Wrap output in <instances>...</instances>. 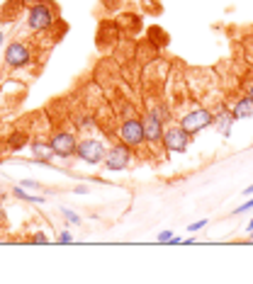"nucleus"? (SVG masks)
<instances>
[{"mask_svg": "<svg viewBox=\"0 0 253 284\" xmlns=\"http://www.w3.org/2000/svg\"><path fill=\"white\" fill-rule=\"evenodd\" d=\"M56 22V10L49 3H34L27 10V27L32 32H46Z\"/></svg>", "mask_w": 253, "mask_h": 284, "instance_id": "obj_1", "label": "nucleus"}, {"mask_svg": "<svg viewBox=\"0 0 253 284\" xmlns=\"http://www.w3.org/2000/svg\"><path fill=\"white\" fill-rule=\"evenodd\" d=\"M58 243H73V236H71V231H61V233H58Z\"/></svg>", "mask_w": 253, "mask_h": 284, "instance_id": "obj_19", "label": "nucleus"}, {"mask_svg": "<svg viewBox=\"0 0 253 284\" xmlns=\"http://www.w3.org/2000/svg\"><path fill=\"white\" fill-rule=\"evenodd\" d=\"M102 165L110 173H122V170H126L132 165V146H126V144H122L117 138V144H114L112 149H107V153H105Z\"/></svg>", "mask_w": 253, "mask_h": 284, "instance_id": "obj_5", "label": "nucleus"}, {"mask_svg": "<svg viewBox=\"0 0 253 284\" xmlns=\"http://www.w3.org/2000/svg\"><path fill=\"white\" fill-rule=\"evenodd\" d=\"M246 95H248V97H251V100H253V81L248 83V85H246Z\"/></svg>", "mask_w": 253, "mask_h": 284, "instance_id": "obj_24", "label": "nucleus"}, {"mask_svg": "<svg viewBox=\"0 0 253 284\" xmlns=\"http://www.w3.org/2000/svg\"><path fill=\"white\" fill-rule=\"evenodd\" d=\"M10 192H13V197L22 199V202H29V204H42L44 202V197H34V194L25 192V187H22V185H15V187H10Z\"/></svg>", "mask_w": 253, "mask_h": 284, "instance_id": "obj_15", "label": "nucleus"}, {"mask_svg": "<svg viewBox=\"0 0 253 284\" xmlns=\"http://www.w3.org/2000/svg\"><path fill=\"white\" fill-rule=\"evenodd\" d=\"M61 214H64V219H69L71 224H81V217H78L76 211H71V209H66V206H61Z\"/></svg>", "mask_w": 253, "mask_h": 284, "instance_id": "obj_16", "label": "nucleus"}, {"mask_svg": "<svg viewBox=\"0 0 253 284\" xmlns=\"http://www.w3.org/2000/svg\"><path fill=\"white\" fill-rule=\"evenodd\" d=\"M32 243H39V245L49 243V236H44V233H34V236H32Z\"/></svg>", "mask_w": 253, "mask_h": 284, "instance_id": "obj_21", "label": "nucleus"}, {"mask_svg": "<svg viewBox=\"0 0 253 284\" xmlns=\"http://www.w3.org/2000/svg\"><path fill=\"white\" fill-rule=\"evenodd\" d=\"M246 231H248V233H251V231H253V219H251V221H248V226H246Z\"/></svg>", "mask_w": 253, "mask_h": 284, "instance_id": "obj_26", "label": "nucleus"}, {"mask_svg": "<svg viewBox=\"0 0 253 284\" xmlns=\"http://www.w3.org/2000/svg\"><path fill=\"white\" fill-rule=\"evenodd\" d=\"M34 56V49L29 46L27 41H10V46L5 49V66L8 68H22L27 66Z\"/></svg>", "mask_w": 253, "mask_h": 284, "instance_id": "obj_8", "label": "nucleus"}, {"mask_svg": "<svg viewBox=\"0 0 253 284\" xmlns=\"http://www.w3.org/2000/svg\"><path fill=\"white\" fill-rule=\"evenodd\" d=\"M117 138L126 144V146H132V149H137L144 144V126H141V117H129V119H122L119 124V129H117Z\"/></svg>", "mask_w": 253, "mask_h": 284, "instance_id": "obj_7", "label": "nucleus"}, {"mask_svg": "<svg viewBox=\"0 0 253 284\" xmlns=\"http://www.w3.org/2000/svg\"><path fill=\"white\" fill-rule=\"evenodd\" d=\"M205 226H207V219H200V221H195V224H190V226H187V231H193V233H195V231L205 229Z\"/></svg>", "mask_w": 253, "mask_h": 284, "instance_id": "obj_20", "label": "nucleus"}, {"mask_svg": "<svg viewBox=\"0 0 253 284\" xmlns=\"http://www.w3.org/2000/svg\"><path fill=\"white\" fill-rule=\"evenodd\" d=\"M212 119H214V114H212L210 107H193L190 112H185L183 117H180V126H183L187 134H200V131H205L207 126H212Z\"/></svg>", "mask_w": 253, "mask_h": 284, "instance_id": "obj_4", "label": "nucleus"}, {"mask_svg": "<svg viewBox=\"0 0 253 284\" xmlns=\"http://www.w3.org/2000/svg\"><path fill=\"white\" fill-rule=\"evenodd\" d=\"M243 194H253V185H251V187H246V189H243Z\"/></svg>", "mask_w": 253, "mask_h": 284, "instance_id": "obj_25", "label": "nucleus"}, {"mask_svg": "<svg viewBox=\"0 0 253 284\" xmlns=\"http://www.w3.org/2000/svg\"><path fill=\"white\" fill-rule=\"evenodd\" d=\"M49 146L54 151V158L58 161H69L76 156V149H78V136L76 131H69V129H56L51 138H49Z\"/></svg>", "mask_w": 253, "mask_h": 284, "instance_id": "obj_2", "label": "nucleus"}, {"mask_svg": "<svg viewBox=\"0 0 253 284\" xmlns=\"http://www.w3.org/2000/svg\"><path fill=\"white\" fill-rule=\"evenodd\" d=\"M27 144H29V136L25 131H13V134L8 136V141H5V149L10 151V153H15V151H22Z\"/></svg>", "mask_w": 253, "mask_h": 284, "instance_id": "obj_14", "label": "nucleus"}, {"mask_svg": "<svg viewBox=\"0 0 253 284\" xmlns=\"http://www.w3.org/2000/svg\"><path fill=\"white\" fill-rule=\"evenodd\" d=\"M0 197H3V189H0Z\"/></svg>", "mask_w": 253, "mask_h": 284, "instance_id": "obj_29", "label": "nucleus"}, {"mask_svg": "<svg viewBox=\"0 0 253 284\" xmlns=\"http://www.w3.org/2000/svg\"><path fill=\"white\" fill-rule=\"evenodd\" d=\"M105 153H107V146H105V141H100V138H93V136H88L83 141H78V149H76V158H81L83 163L88 165H98V163L105 161Z\"/></svg>", "mask_w": 253, "mask_h": 284, "instance_id": "obj_6", "label": "nucleus"}, {"mask_svg": "<svg viewBox=\"0 0 253 284\" xmlns=\"http://www.w3.org/2000/svg\"><path fill=\"white\" fill-rule=\"evenodd\" d=\"M73 192H76V194H88V192H90V187H88V185H78V187L73 189Z\"/></svg>", "mask_w": 253, "mask_h": 284, "instance_id": "obj_23", "label": "nucleus"}, {"mask_svg": "<svg viewBox=\"0 0 253 284\" xmlns=\"http://www.w3.org/2000/svg\"><path fill=\"white\" fill-rule=\"evenodd\" d=\"M251 209H253V194H251V199H248V202H243L239 209H234V217H239V214H246V211H251Z\"/></svg>", "mask_w": 253, "mask_h": 284, "instance_id": "obj_17", "label": "nucleus"}, {"mask_svg": "<svg viewBox=\"0 0 253 284\" xmlns=\"http://www.w3.org/2000/svg\"><path fill=\"white\" fill-rule=\"evenodd\" d=\"M229 109H231V114H234L236 122H239V119H251L253 117V100L248 97V95H241Z\"/></svg>", "mask_w": 253, "mask_h": 284, "instance_id": "obj_13", "label": "nucleus"}, {"mask_svg": "<svg viewBox=\"0 0 253 284\" xmlns=\"http://www.w3.org/2000/svg\"><path fill=\"white\" fill-rule=\"evenodd\" d=\"M248 243H253V231H251V236H248Z\"/></svg>", "mask_w": 253, "mask_h": 284, "instance_id": "obj_28", "label": "nucleus"}, {"mask_svg": "<svg viewBox=\"0 0 253 284\" xmlns=\"http://www.w3.org/2000/svg\"><path fill=\"white\" fill-rule=\"evenodd\" d=\"M29 153H32V161L39 163V165H49L54 158V151L49 146V141H32L29 144Z\"/></svg>", "mask_w": 253, "mask_h": 284, "instance_id": "obj_11", "label": "nucleus"}, {"mask_svg": "<svg viewBox=\"0 0 253 284\" xmlns=\"http://www.w3.org/2000/svg\"><path fill=\"white\" fill-rule=\"evenodd\" d=\"M3 41H5V34H3V29H0V46H3Z\"/></svg>", "mask_w": 253, "mask_h": 284, "instance_id": "obj_27", "label": "nucleus"}, {"mask_svg": "<svg viewBox=\"0 0 253 284\" xmlns=\"http://www.w3.org/2000/svg\"><path fill=\"white\" fill-rule=\"evenodd\" d=\"M212 114H214L212 126L224 136V138H229V136H231V126H234V122H236L234 114H231V109L226 107V105H217V109H214Z\"/></svg>", "mask_w": 253, "mask_h": 284, "instance_id": "obj_10", "label": "nucleus"}, {"mask_svg": "<svg viewBox=\"0 0 253 284\" xmlns=\"http://www.w3.org/2000/svg\"><path fill=\"white\" fill-rule=\"evenodd\" d=\"M20 185H22V187H27V189H42V185H39V182H34V180H22Z\"/></svg>", "mask_w": 253, "mask_h": 284, "instance_id": "obj_22", "label": "nucleus"}, {"mask_svg": "<svg viewBox=\"0 0 253 284\" xmlns=\"http://www.w3.org/2000/svg\"><path fill=\"white\" fill-rule=\"evenodd\" d=\"M170 238H173V231H161V233H158V238H156V241H158V243H168Z\"/></svg>", "mask_w": 253, "mask_h": 284, "instance_id": "obj_18", "label": "nucleus"}, {"mask_svg": "<svg viewBox=\"0 0 253 284\" xmlns=\"http://www.w3.org/2000/svg\"><path fill=\"white\" fill-rule=\"evenodd\" d=\"M190 146V134L185 131L180 124H173L168 129H163V149L170 153H185Z\"/></svg>", "mask_w": 253, "mask_h": 284, "instance_id": "obj_9", "label": "nucleus"}, {"mask_svg": "<svg viewBox=\"0 0 253 284\" xmlns=\"http://www.w3.org/2000/svg\"><path fill=\"white\" fill-rule=\"evenodd\" d=\"M73 124H76L78 131H88V134L98 131V119H95V114L90 109H78L73 114Z\"/></svg>", "mask_w": 253, "mask_h": 284, "instance_id": "obj_12", "label": "nucleus"}, {"mask_svg": "<svg viewBox=\"0 0 253 284\" xmlns=\"http://www.w3.org/2000/svg\"><path fill=\"white\" fill-rule=\"evenodd\" d=\"M141 126H144V141L149 144H163V109L161 107H149L141 117Z\"/></svg>", "mask_w": 253, "mask_h": 284, "instance_id": "obj_3", "label": "nucleus"}]
</instances>
